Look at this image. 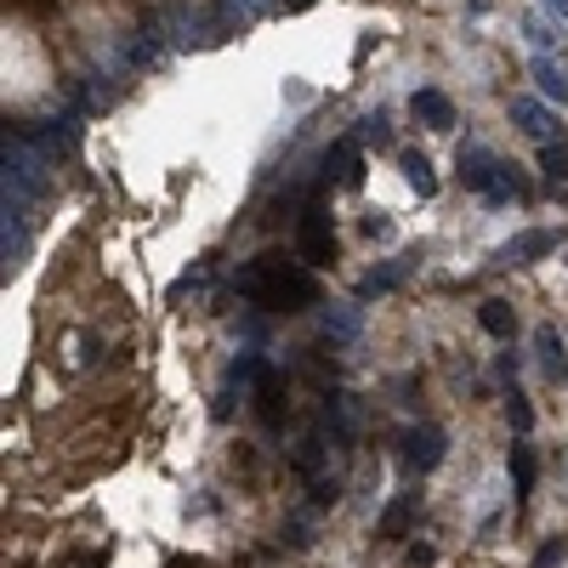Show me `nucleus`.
<instances>
[{
    "instance_id": "nucleus-1",
    "label": "nucleus",
    "mask_w": 568,
    "mask_h": 568,
    "mask_svg": "<svg viewBox=\"0 0 568 568\" xmlns=\"http://www.w3.org/2000/svg\"><path fill=\"white\" fill-rule=\"evenodd\" d=\"M233 290L245 296V302L256 313H302L319 302V279L308 261H285V256H250L240 267V279H233Z\"/></svg>"
},
{
    "instance_id": "nucleus-2",
    "label": "nucleus",
    "mask_w": 568,
    "mask_h": 568,
    "mask_svg": "<svg viewBox=\"0 0 568 568\" xmlns=\"http://www.w3.org/2000/svg\"><path fill=\"white\" fill-rule=\"evenodd\" d=\"M455 171H460V182L472 188L483 205H523V199L534 193L528 182H523V171L517 165H506V159H494L483 143H460V154H455Z\"/></svg>"
},
{
    "instance_id": "nucleus-3",
    "label": "nucleus",
    "mask_w": 568,
    "mask_h": 568,
    "mask_svg": "<svg viewBox=\"0 0 568 568\" xmlns=\"http://www.w3.org/2000/svg\"><path fill=\"white\" fill-rule=\"evenodd\" d=\"M296 250H302L308 267H330L336 261V222H330V205H324V188L296 211Z\"/></svg>"
},
{
    "instance_id": "nucleus-4",
    "label": "nucleus",
    "mask_w": 568,
    "mask_h": 568,
    "mask_svg": "<svg viewBox=\"0 0 568 568\" xmlns=\"http://www.w3.org/2000/svg\"><path fill=\"white\" fill-rule=\"evenodd\" d=\"M444 460H449V438H444V426L415 421V426H404V432H398V466H404L410 478L438 472Z\"/></svg>"
},
{
    "instance_id": "nucleus-5",
    "label": "nucleus",
    "mask_w": 568,
    "mask_h": 568,
    "mask_svg": "<svg viewBox=\"0 0 568 568\" xmlns=\"http://www.w3.org/2000/svg\"><path fill=\"white\" fill-rule=\"evenodd\" d=\"M364 143L358 137H342L319 154V188H358L364 182Z\"/></svg>"
},
{
    "instance_id": "nucleus-6",
    "label": "nucleus",
    "mask_w": 568,
    "mask_h": 568,
    "mask_svg": "<svg viewBox=\"0 0 568 568\" xmlns=\"http://www.w3.org/2000/svg\"><path fill=\"white\" fill-rule=\"evenodd\" d=\"M319 432L336 449H353V432H358V398L353 392H324L319 404Z\"/></svg>"
},
{
    "instance_id": "nucleus-7",
    "label": "nucleus",
    "mask_w": 568,
    "mask_h": 568,
    "mask_svg": "<svg viewBox=\"0 0 568 568\" xmlns=\"http://www.w3.org/2000/svg\"><path fill=\"white\" fill-rule=\"evenodd\" d=\"M512 125L523 131V137L528 143H552L557 137V114H552V103H546V97H512Z\"/></svg>"
},
{
    "instance_id": "nucleus-8",
    "label": "nucleus",
    "mask_w": 568,
    "mask_h": 568,
    "mask_svg": "<svg viewBox=\"0 0 568 568\" xmlns=\"http://www.w3.org/2000/svg\"><path fill=\"white\" fill-rule=\"evenodd\" d=\"M250 410H256V421L261 426H285V410H290V398H285V376L267 364V370L256 376V387H250Z\"/></svg>"
},
{
    "instance_id": "nucleus-9",
    "label": "nucleus",
    "mask_w": 568,
    "mask_h": 568,
    "mask_svg": "<svg viewBox=\"0 0 568 568\" xmlns=\"http://www.w3.org/2000/svg\"><path fill=\"white\" fill-rule=\"evenodd\" d=\"M415 517H421V489H404V494H392L387 506H381V517H376V534H381V541H404Z\"/></svg>"
},
{
    "instance_id": "nucleus-10",
    "label": "nucleus",
    "mask_w": 568,
    "mask_h": 568,
    "mask_svg": "<svg viewBox=\"0 0 568 568\" xmlns=\"http://www.w3.org/2000/svg\"><path fill=\"white\" fill-rule=\"evenodd\" d=\"M528 75H534V91L546 97V103H568V57H552V52H534L528 63Z\"/></svg>"
},
{
    "instance_id": "nucleus-11",
    "label": "nucleus",
    "mask_w": 568,
    "mask_h": 568,
    "mask_svg": "<svg viewBox=\"0 0 568 568\" xmlns=\"http://www.w3.org/2000/svg\"><path fill=\"white\" fill-rule=\"evenodd\" d=\"M552 250H557V233L552 227H528V233H517V240L500 245V261H506V267H528V261H541Z\"/></svg>"
},
{
    "instance_id": "nucleus-12",
    "label": "nucleus",
    "mask_w": 568,
    "mask_h": 568,
    "mask_svg": "<svg viewBox=\"0 0 568 568\" xmlns=\"http://www.w3.org/2000/svg\"><path fill=\"white\" fill-rule=\"evenodd\" d=\"M410 114H415L426 131H455V103H449V91H438V86H421V91L410 97Z\"/></svg>"
},
{
    "instance_id": "nucleus-13",
    "label": "nucleus",
    "mask_w": 568,
    "mask_h": 568,
    "mask_svg": "<svg viewBox=\"0 0 568 568\" xmlns=\"http://www.w3.org/2000/svg\"><path fill=\"white\" fill-rule=\"evenodd\" d=\"M534 358H541V370H546L552 381H568V342H563L557 324L534 330Z\"/></svg>"
},
{
    "instance_id": "nucleus-14",
    "label": "nucleus",
    "mask_w": 568,
    "mask_h": 568,
    "mask_svg": "<svg viewBox=\"0 0 568 568\" xmlns=\"http://www.w3.org/2000/svg\"><path fill=\"white\" fill-rule=\"evenodd\" d=\"M330 449H336V444H330L324 432L313 426V432H302V438H296V449H290V466H296L302 478H319V472H324V460H330Z\"/></svg>"
},
{
    "instance_id": "nucleus-15",
    "label": "nucleus",
    "mask_w": 568,
    "mask_h": 568,
    "mask_svg": "<svg viewBox=\"0 0 568 568\" xmlns=\"http://www.w3.org/2000/svg\"><path fill=\"white\" fill-rule=\"evenodd\" d=\"M358 324H364V308H358V302H336V308H324V342H330V347L358 342Z\"/></svg>"
},
{
    "instance_id": "nucleus-16",
    "label": "nucleus",
    "mask_w": 568,
    "mask_h": 568,
    "mask_svg": "<svg viewBox=\"0 0 568 568\" xmlns=\"http://www.w3.org/2000/svg\"><path fill=\"white\" fill-rule=\"evenodd\" d=\"M410 279V261H387V267H370V274L358 279V302H376V296H392L398 285Z\"/></svg>"
},
{
    "instance_id": "nucleus-17",
    "label": "nucleus",
    "mask_w": 568,
    "mask_h": 568,
    "mask_svg": "<svg viewBox=\"0 0 568 568\" xmlns=\"http://www.w3.org/2000/svg\"><path fill=\"white\" fill-rule=\"evenodd\" d=\"M398 165H404V182L421 193V199H438V171H432V159L421 148H398Z\"/></svg>"
},
{
    "instance_id": "nucleus-18",
    "label": "nucleus",
    "mask_w": 568,
    "mask_h": 568,
    "mask_svg": "<svg viewBox=\"0 0 568 568\" xmlns=\"http://www.w3.org/2000/svg\"><path fill=\"white\" fill-rule=\"evenodd\" d=\"M506 478H512V494H517V500H528V494H534L541 460H534V449H528V444H512V455H506Z\"/></svg>"
},
{
    "instance_id": "nucleus-19",
    "label": "nucleus",
    "mask_w": 568,
    "mask_h": 568,
    "mask_svg": "<svg viewBox=\"0 0 568 568\" xmlns=\"http://www.w3.org/2000/svg\"><path fill=\"white\" fill-rule=\"evenodd\" d=\"M478 324H483V336H494V342L517 336V313H512V302H500V296H489V302L478 308Z\"/></svg>"
},
{
    "instance_id": "nucleus-20",
    "label": "nucleus",
    "mask_w": 568,
    "mask_h": 568,
    "mask_svg": "<svg viewBox=\"0 0 568 568\" xmlns=\"http://www.w3.org/2000/svg\"><path fill=\"white\" fill-rule=\"evenodd\" d=\"M557 35H563V23H557L552 12H523V41H528L534 52H552Z\"/></svg>"
},
{
    "instance_id": "nucleus-21",
    "label": "nucleus",
    "mask_w": 568,
    "mask_h": 568,
    "mask_svg": "<svg viewBox=\"0 0 568 568\" xmlns=\"http://www.w3.org/2000/svg\"><path fill=\"white\" fill-rule=\"evenodd\" d=\"M541 171L552 182H568V131H557L552 143H541Z\"/></svg>"
},
{
    "instance_id": "nucleus-22",
    "label": "nucleus",
    "mask_w": 568,
    "mask_h": 568,
    "mask_svg": "<svg viewBox=\"0 0 568 568\" xmlns=\"http://www.w3.org/2000/svg\"><path fill=\"white\" fill-rule=\"evenodd\" d=\"M353 137H358L364 148H392V120H387V114H364Z\"/></svg>"
},
{
    "instance_id": "nucleus-23",
    "label": "nucleus",
    "mask_w": 568,
    "mask_h": 568,
    "mask_svg": "<svg viewBox=\"0 0 568 568\" xmlns=\"http://www.w3.org/2000/svg\"><path fill=\"white\" fill-rule=\"evenodd\" d=\"M506 421H512V432H517V438H523V432L534 426V404H528V398L517 392V381L506 387Z\"/></svg>"
},
{
    "instance_id": "nucleus-24",
    "label": "nucleus",
    "mask_w": 568,
    "mask_h": 568,
    "mask_svg": "<svg viewBox=\"0 0 568 568\" xmlns=\"http://www.w3.org/2000/svg\"><path fill=\"white\" fill-rule=\"evenodd\" d=\"M336 500H342V478L319 472V478H313V494H308V506H313V512H324V506H336Z\"/></svg>"
},
{
    "instance_id": "nucleus-25",
    "label": "nucleus",
    "mask_w": 568,
    "mask_h": 568,
    "mask_svg": "<svg viewBox=\"0 0 568 568\" xmlns=\"http://www.w3.org/2000/svg\"><path fill=\"white\" fill-rule=\"evenodd\" d=\"M279 546H290V552H308V546H313V523H308V517H290V523L279 528Z\"/></svg>"
},
{
    "instance_id": "nucleus-26",
    "label": "nucleus",
    "mask_w": 568,
    "mask_h": 568,
    "mask_svg": "<svg viewBox=\"0 0 568 568\" xmlns=\"http://www.w3.org/2000/svg\"><path fill=\"white\" fill-rule=\"evenodd\" d=\"M563 557H568V546H563V541H546L541 552H534V568H557Z\"/></svg>"
},
{
    "instance_id": "nucleus-27",
    "label": "nucleus",
    "mask_w": 568,
    "mask_h": 568,
    "mask_svg": "<svg viewBox=\"0 0 568 568\" xmlns=\"http://www.w3.org/2000/svg\"><path fill=\"white\" fill-rule=\"evenodd\" d=\"M494 370H500V381L512 387V381H517V353H500V358H494Z\"/></svg>"
},
{
    "instance_id": "nucleus-28",
    "label": "nucleus",
    "mask_w": 568,
    "mask_h": 568,
    "mask_svg": "<svg viewBox=\"0 0 568 568\" xmlns=\"http://www.w3.org/2000/svg\"><path fill=\"white\" fill-rule=\"evenodd\" d=\"M364 233H370V240H392V222L387 216H364Z\"/></svg>"
},
{
    "instance_id": "nucleus-29",
    "label": "nucleus",
    "mask_w": 568,
    "mask_h": 568,
    "mask_svg": "<svg viewBox=\"0 0 568 568\" xmlns=\"http://www.w3.org/2000/svg\"><path fill=\"white\" fill-rule=\"evenodd\" d=\"M541 12H552V18L568 29V0H541Z\"/></svg>"
},
{
    "instance_id": "nucleus-30",
    "label": "nucleus",
    "mask_w": 568,
    "mask_h": 568,
    "mask_svg": "<svg viewBox=\"0 0 568 568\" xmlns=\"http://www.w3.org/2000/svg\"><path fill=\"white\" fill-rule=\"evenodd\" d=\"M410 563H415V568H426V563H432V546H426V541H415V546H410Z\"/></svg>"
}]
</instances>
